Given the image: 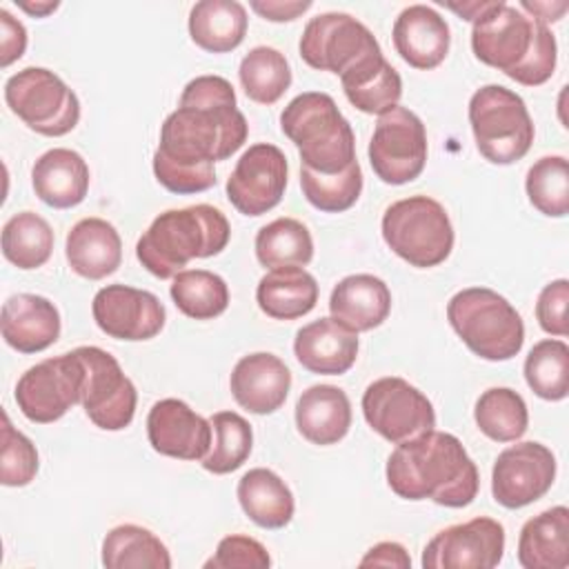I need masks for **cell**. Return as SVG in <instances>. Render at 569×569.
Segmentation results:
<instances>
[{
  "mask_svg": "<svg viewBox=\"0 0 569 569\" xmlns=\"http://www.w3.org/2000/svg\"><path fill=\"white\" fill-rule=\"evenodd\" d=\"M249 124L236 91L222 76H196L160 129L153 176L171 193H200L216 184L213 162L233 156L247 140Z\"/></svg>",
  "mask_w": 569,
  "mask_h": 569,
  "instance_id": "obj_1",
  "label": "cell"
},
{
  "mask_svg": "<svg viewBox=\"0 0 569 569\" xmlns=\"http://www.w3.org/2000/svg\"><path fill=\"white\" fill-rule=\"evenodd\" d=\"M387 485L405 500H433L460 509L473 502L480 487L476 462L462 442L447 431H427L400 442L387 458Z\"/></svg>",
  "mask_w": 569,
  "mask_h": 569,
  "instance_id": "obj_2",
  "label": "cell"
},
{
  "mask_svg": "<svg viewBox=\"0 0 569 569\" xmlns=\"http://www.w3.org/2000/svg\"><path fill=\"white\" fill-rule=\"evenodd\" d=\"M471 51L480 62L525 87L545 84L558 60V44L549 24L505 0H491L473 20Z\"/></svg>",
  "mask_w": 569,
  "mask_h": 569,
  "instance_id": "obj_3",
  "label": "cell"
},
{
  "mask_svg": "<svg viewBox=\"0 0 569 569\" xmlns=\"http://www.w3.org/2000/svg\"><path fill=\"white\" fill-rule=\"evenodd\" d=\"M231 238L227 216L211 204L167 209L136 242L140 264L156 278H173L196 258L218 256Z\"/></svg>",
  "mask_w": 569,
  "mask_h": 569,
  "instance_id": "obj_4",
  "label": "cell"
},
{
  "mask_svg": "<svg viewBox=\"0 0 569 569\" xmlns=\"http://www.w3.org/2000/svg\"><path fill=\"white\" fill-rule=\"evenodd\" d=\"M282 133L298 147L300 167L340 173L356 162V136L336 100L322 91L296 96L280 113Z\"/></svg>",
  "mask_w": 569,
  "mask_h": 569,
  "instance_id": "obj_5",
  "label": "cell"
},
{
  "mask_svg": "<svg viewBox=\"0 0 569 569\" xmlns=\"http://www.w3.org/2000/svg\"><path fill=\"white\" fill-rule=\"evenodd\" d=\"M447 320L482 360L500 362L520 353L525 322L516 307L489 287H467L447 302Z\"/></svg>",
  "mask_w": 569,
  "mask_h": 569,
  "instance_id": "obj_6",
  "label": "cell"
},
{
  "mask_svg": "<svg viewBox=\"0 0 569 569\" xmlns=\"http://www.w3.org/2000/svg\"><path fill=\"white\" fill-rule=\"evenodd\" d=\"M380 229L387 247L418 269L445 262L456 240L447 209L429 196H409L389 204Z\"/></svg>",
  "mask_w": 569,
  "mask_h": 569,
  "instance_id": "obj_7",
  "label": "cell"
},
{
  "mask_svg": "<svg viewBox=\"0 0 569 569\" xmlns=\"http://www.w3.org/2000/svg\"><path fill=\"white\" fill-rule=\"evenodd\" d=\"M469 124L480 156L491 164L522 160L536 136L525 100L502 84H485L471 96Z\"/></svg>",
  "mask_w": 569,
  "mask_h": 569,
  "instance_id": "obj_8",
  "label": "cell"
},
{
  "mask_svg": "<svg viewBox=\"0 0 569 569\" xmlns=\"http://www.w3.org/2000/svg\"><path fill=\"white\" fill-rule=\"evenodd\" d=\"M7 107L36 133L60 138L76 129L80 100L67 82L44 67H24L4 82Z\"/></svg>",
  "mask_w": 569,
  "mask_h": 569,
  "instance_id": "obj_9",
  "label": "cell"
},
{
  "mask_svg": "<svg viewBox=\"0 0 569 569\" xmlns=\"http://www.w3.org/2000/svg\"><path fill=\"white\" fill-rule=\"evenodd\" d=\"M362 416L378 436L393 445L418 438L436 427L431 400L398 376H385L367 385Z\"/></svg>",
  "mask_w": 569,
  "mask_h": 569,
  "instance_id": "obj_10",
  "label": "cell"
},
{
  "mask_svg": "<svg viewBox=\"0 0 569 569\" xmlns=\"http://www.w3.org/2000/svg\"><path fill=\"white\" fill-rule=\"evenodd\" d=\"M82 382L84 367L73 349L29 367L18 378L13 396L27 420L49 425L80 402Z\"/></svg>",
  "mask_w": 569,
  "mask_h": 569,
  "instance_id": "obj_11",
  "label": "cell"
},
{
  "mask_svg": "<svg viewBox=\"0 0 569 569\" xmlns=\"http://www.w3.org/2000/svg\"><path fill=\"white\" fill-rule=\"evenodd\" d=\"M300 58L318 71L342 76L367 56L382 51L371 29L342 11H327L313 16L298 42Z\"/></svg>",
  "mask_w": 569,
  "mask_h": 569,
  "instance_id": "obj_12",
  "label": "cell"
},
{
  "mask_svg": "<svg viewBox=\"0 0 569 569\" xmlns=\"http://www.w3.org/2000/svg\"><path fill=\"white\" fill-rule=\"evenodd\" d=\"M367 153L373 173L382 182L407 184L416 180L427 162V131L422 120L400 104L380 113Z\"/></svg>",
  "mask_w": 569,
  "mask_h": 569,
  "instance_id": "obj_13",
  "label": "cell"
},
{
  "mask_svg": "<svg viewBox=\"0 0 569 569\" xmlns=\"http://www.w3.org/2000/svg\"><path fill=\"white\" fill-rule=\"evenodd\" d=\"M84 367L80 405L89 420L104 431H120L131 425L138 391L124 376L120 362L100 347H78Z\"/></svg>",
  "mask_w": 569,
  "mask_h": 569,
  "instance_id": "obj_14",
  "label": "cell"
},
{
  "mask_svg": "<svg viewBox=\"0 0 569 569\" xmlns=\"http://www.w3.org/2000/svg\"><path fill=\"white\" fill-rule=\"evenodd\" d=\"M556 480V456L536 440L502 449L491 469V496L505 509H520L540 500Z\"/></svg>",
  "mask_w": 569,
  "mask_h": 569,
  "instance_id": "obj_15",
  "label": "cell"
},
{
  "mask_svg": "<svg viewBox=\"0 0 569 569\" xmlns=\"http://www.w3.org/2000/svg\"><path fill=\"white\" fill-rule=\"evenodd\" d=\"M505 553V527L487 516L438 531L422 551L425 569H491Z\"/></svg>",
  "mask_w": 569,
  "mask_h": 569,
  "instance_id": "obj_16",
  "label": "cell"
},
{
  "mask_svg": "<svg viewBox=\"0 0 569 569\" xmlns=\"http://www.w3.org/2000/svg\"><path fill=\"white\" fill-rule=\"evenodd\" d=\"M289 164L280 147L251 144L227 180V198L242 216H262L280 204L287 189Z\"/></svg>",
  "mask_w": 569,
  "mask_h": 569,
  "instance_id": "obj_17",
  "label": "cell"
},
{
  "mask_svg": "<svg viewBox=\"0 0 569 569\" xmlns=\"http://www.w3.org/2000/svg\"><path fill=\"white\" fill-rule=\"evenodd\" d=\"M91 313L102 333L116 340H151L167 320L164 305L151 291L129 284H107L98 289Z\"/></svg>",
  "mask_w": 569,
  "mask_h": 569,
  "instance_id": "obj_18",
  "label": "cell"
},
{
  "mask_svg": "<svg viewBox=\"0 0 569 569\" xmlns=\"http://www.w3.org/2000/svg\"><path fill=\"white\" fill-rule=\"evenodd\" d=\"M211 422L184 400L162 398L147 416V438L153 451L178 460H202L211 449Z\"/></svg>",
  "mask_w": 569,
  "mask_h": 569,
  "instance_id": "obj_19",
  "label": "cell"
},
{
  "mask_svg": "<svg viewBox=\"0 0 569 569\" xmlns=\"http://www.w3.org/2000/svg\"><path fill=\"white\" fill-rule=\"evenodd\" d=\"M229 389L242 409L256 416H267L284 405L291 389V371L278 356L256 351L236 362Z\"/></svg>",
  "mask_w": 569,
  "mask_h": 569,
  "instance_id": "obj_20",
  "label": "cell"
},
{
  "mask_svg": "<svg viewBox=\"0 0 569 569\" xmlns=\"http://www.w3.org/2000/svg\"><path fill=\"white\" fill-rule=\"evenodd\" d=\"M393 47L413 69H436L449 53L451 31L447 20L429 4L405 7L391 29Z\"/></svg>",
  "mask_w": 569,
  "mask_h": 569,
  "instance_id": "obj_21",
  "label": "cell"
},
{
  "mask_svg": "<svg viewBox=\"0 0 569 569\" xmlns=\"http://www.w3.org/2000/svg\"><path fill=\"white\" fill-rule=\"evenodd\" d=\"M293 353L311 373L342 376L358 358V333L331 316L318 318L296 331Z\"/></svg>",
  "mask_w": 569,
  "mask_h": 569,
  "instance_id": "obj_22",
  "label": "cell"
},
{
  "mask_svg": "<svg viewBox=\"0 0 569 569\" xmlns=\"http://www.w3.org/2000/svg\"><path fill=\"white\" fill-rule=\"evenodd\" d=\"M0 329L11 349L20 353H38L58 340L60 313L44 296L16 293L2 305Z\"/></svg>",
  "mask_w": 569,
  "mask_h": 569,
  "instance_id": "obj_23",
  "label": "cell"
},
{
  "mask_svg": "<svg viewBox=\"0 0 569 569\" xmlns=\"http://www.w3.org/2000/svg\"><path fill=\"white\" fill-rule=\"evenodd\" d=\"M64 256L71 271L80 278L102 280L120 267L122 240L109 220L82 218L67 233Z\"/></svg>",
  "mask_w": 569,
  "mask_h": 569,
  "instance_id": "obj_24",
  "label": "cell"
},
{
  "mask_svg": "<svg viewBox=\"0 0 569 569\" xmlns=\"http://www.w3.org/2000/svg\"><path fill=\"white\" fill-rule=\"evenodd\" d=\"M87 160L67 147L44 151L31 167V184L36 196L53 209H71L80 204L89 191Z\"/></svg>",
  "mask_w": 569,
  "mask_h": 569,
  "instance_id": "obj_25",
  "label": "cell"
},
{
  "mask_svg": "<svg viewBox=\"0 0 569 569\" xmlns=\"http://www.w3.org/2000/svg\"><path fill=\"white\" fill-rule=\"evenodd\" d=\"M331 318L360 333L380 327L391 311V291L385 280L371 273L342 278L329 296Z\"/></svg>",
  "mask_w": 569,
  "mask_h": 569,
  "instance_id": "obj_26",
  "label": "cell"
},
{
  "mask_svg": "<svg viewBox=\"0 0 569 569\" xmlns=\"http://www.w3.org/2000/svg\"><path fill=\"white\" fill-rule=\"evenodd\" d=\"M296 427L313 445L340 442L351 427L349 396L336 385H311L296 402Z\"/></svg>",
  "mask_w": 569,
  "mask_h": 569,
  "instance_id": "obj_27",
  "label": "cell"
},
{
  "mask_svg": "<svg viewBox=\"0 0 569 569\" xmlns=\"http://www.w3.org/2000/svg\"><path fill=\"white\" fill-rule=\"evenodd\" d=\"M518 562L525 569L569 567V509L565 505L551 507L522 525Z\"/></svg>",
  "mask_w": 569,
  "mask_h": 569,
  "instance_id": "obj_28",
  "label": "cell"
},
{
  "mask_svg": "<svg viewBox=\"0 0 569 569\" xmlns=\"http://www.w3.org/2000/svg\"><path fill=\"white\" fill-rule=\"evenodd\" d=\"M347 100L362 113H385L402 96V78L391 62L376 51L340 76Z\"/></svg>",
  "mask_w": 569,
  "mask_h": 569,
  "instance_id": "obj_29",
  "label": "cell"
},
{
  "mask_svg": "<svg viewBox=\"0 0 569 569\" xmlns=\"http://www.w3.org/2000/svg\"><path fill=\"white\" fill-rule=\"evenodd\" d=\"M244 516L262 529H282L291 522L296 500L287 482L267 467L249 469L236 489Z\"/></svg>",
  "mask_w": 569,
  "mask_h": 569,
  "instance_id": "obj_30",
  "label": "cell"
},
{
  "mask_svg": "<svg viewBox=\"0 0 569 569\" xmlns=\"http://www.w3.org/2000/svg\"><path fill=\"white\" fill-rule=\"evenodd\" d=\"M256 302L273 320H296L316 307L318 282L302 267L271 269L256 287Z\"/></svg>",
  "mask_w": 569,
  "mask_h": 569,
  "instance_id": "obj_31",
  "label": "cell"
},
{
  "mask_svg": "<svg viewBox=\"0 0 569 569\" xmlns=\"http://www.w3.org/2000/svg\"><path fill=\"white\" fill-rule=\"evenodd\" d=\"M249 18L238 0H200L189 11V36L209 53H227L242 44Z\"/></svg>",
  "mask_w": 569,
  "mask_h": 569,
  "instance_id": "obj_32",
  "label": "cell"
},
{
  "mask_svg": "<svg viewBox=\"0 0 569 569\" xmlns=\"http://www.w3.org/2000/svg\"><path fill=\"white\" fill-rule=\"evenodd\" d=\"M102 565L109 569H169L164 542L140 525H118L102 540Z\"/></svg>",
  "mask_w": 569,
  "mask_h": 569,
  "instance_id": "obj_33",
  "label": "cell"
},
{
  "mask_svg": "<svg viewBox=\"0 0 569 569\" xmlns=\"http://www.w3.org/2000/svg\"><path fill=\"white\" fill-rule=\"evenodd\" d=\"M256 258L269 271L307 267L313 258L311 231L296 218H276L256 233Z\"/></svg>",
  "mask_w": 569,
  "mask_h": 569,
  "instance_id": "obj_34",
  "label": "cell"
},
{
  "mask_svg": "<svg viewBox=\"0 0 569 569\" xmlns=\"http://www.w3.org/2000/svg\"><path fill=\"white\" fill-rule=\"evenodd\" d=\"M53 229L36 211H18L2 227V256L18 269L42 267L53 251Z\"/></svg>",
  "mask_w": 569,
  "mask_h": 569,
  "instance_id": "obj_35",
  "label": "cell"
},
{
  "mask_svg": "<svg viewBox=\"0 0 569 569\" xmlns=\"http://www.w3.org/2000/svg\"><path fill=\"white\" fill-rule=\"evenodd\" d=\"M473 420L489 440L516 442L529 427V409L518 391L509 387H491L476 400Z\"/></svg>",
  "mask_w": 569,
  "mask_h": 569,
  "instance_id": "obj_36",
  "label": "cell"
},
{
  "mask_svg": "<svg viewBox=\"0 0 569 569\" xmlns=\"http://www.w3.org/2000/svg\"><path fill=\"white\" fill-rule=\"evenodd\" d=\"M173 305L193 320H211L229 307V287L224 278L207 269H182L171 282Z\"/></svg>",
  "mask_w": 569,
  "mask_h": 569,
  "instance_id": "obj_37",
  "label": "cell"
},
{
  "mask_svg": "<svg viewBox=\"0 0 569 569\" xmlns=\"http://www.w3.org/2000/svg\"><path fill=\"white\" fill-rule=\"evenodd\" d=\"M238 78L249 100L258 104H273L291 87V67L284 53L260 44L240 60Z\"/></svg>",
  "mask_w": 569,
  "mask_h": 569,
  "instance_id": "obj_38",
  "label": "cell"
},
{
  "mask_svg": "<svg viewBox=\"0 0 569 569\" xmlns=\"http://www.w3.org/2000/svg\"><path fill=\"white\" fill-rule=\"evenodd\" d=\"M525 380L529 389L549 402L569 393V347L560 338H545L525 358Z\"/></svg>",
  "mask_w": 569,
  "mask_h": 569,
  "instance_id": "obj_39",
  "label": "cell"
},
{
  "mask_svg": "<svg viewBox=\"0 0 569 569\" xmlns=\"http://www.w3.org/2000/svg\"><path fill=\"white\" fill-rule=\"evenodd\" d=\"M213 429V442L209 453L200 460V465L216 473L224 476L240 469L253 447L251 425L236 411H218L209 418Z\"/></svg>",
  "mask_w": 569,
  "mask_h": 569,
  "instance_id": "obj_40",
  "label": "cell"
},
{
  "mask_svg": "<svg viewBox=\"0 0 569 569\" xmlns=\"http://www.w3.org/2000/svg\"><path fill=\"white\" fill-rule=\"evenodd\" d=\"M302 196L316 209L325 213H340L351 209L362 191V169L360 162H351L340 173H318L300 167Z\"/></svg>",
  "mask_w": 569,
  "mask_h": 569,
  "instance_id": "obj_41",
  "label": "cell"
},
{
  "mask_svg": "<svg viewBox=\"0 0 569 569\" xmlns=\"http://www.w3.org/2000/svg\"><path fill=\"white\" fill-rule=\"evenodd\" d=\"M529 202L549 218H562L569 211V162L565 156H542L525 178Z\"/></svg>",
  "mask_w": 569,
  "mask_h": 569,
  "instance_id": "obj_42",
  "label": "cell"
},
{
  "mask_svg": "<svg viewBox=\"0 0 569 569\" xmlns=\"http://www.w3.org/2000/svg\"><path fill=\"white\" fill-rule=\"evenodd\" d=\"M38 449L18 431L7 411H2V451H0V482L4 487H27L38 473Z\"/></svg>",
  "mask_w": 569,
  "mask_h": 569,
  "instance_id": "obj_43",
  "label": "cell"
},
{
  "mask_svg": "<svg viewBox=\"0 0 569 569\" xmlns=\"http://www.w3.org/2000/svg\"><path fill=\"white\" fill-rule=\"evenodd\" d=\"M271 565V556L267 547L242 533H231L224 536L216 553L204 562L207 569H267Z\"/></svg>",
  "mask_w": 569,
  "mask_h": 569,
  "instance_id": "obj_44",
  "label": "cell"
},
{
  "mask_svg": "<svg viewBox=\"0 0 569 569\" xmlns=\"http://www.w3.org/2000/svg\"><path fill=\"white\" fill-rule=\"evenodd\" d=\"M567 305H569V282L565 278H558L545 284L536 300V318L540 329L547 331L549 336L565 338L569 333Z\"/></svg>",
  "mask_w": 569,
  "mask_h": 569,
  "instance_id": "obj_45",
  "label": "cell"
},
{
  "mask_svg": "<svg viewBox=\"0 0 569 569\" xmlns=\"http://www.w3.org/2000/svg\"><path fill=\"white\" fill-rule=\"evenodd\" d=\"M27 49V29L7 9H0V67L22 58Z\"/></svg>",
  "mask_w": 569,
  "mask_h": 569,
  "instance_id": "obj_46",
  "label": "cell"
},
{
  "mask_svg": "<svg viewBox=\"0 0 569 569\" xmlns=\"http://www.w3.org/2000/svg\"><path fill=\"white\" fill-rule=\"evenodd\" d=\"M251 9L271 22H289L311 9V0H251Z\"/></svg>",
  "mask_w": 569,
  "mask_h": 569,
  "instance_id": "obj_47",
  "label": "cell"
},
{
  "mask_svg": "<svg viewBox=\"0 0 569 569\" xmlns=\"http://www.w3.org/2000/svg\"><path fill=\"white\" fill-rule=\"evenodd\" d=\"M360 567H398V569H409L411 558L407 549L398 542H378L373 545L360 560Z\"/></svg>",
  "mask_w": 569,
  "mask_h": 569,
  "instance_id": "obj_48",
  "label": "cell"
},
{
  "mask_svg": "<svg viewBox=\"0 0 569 569\" xmlns=\"http://www.w3.org/2000/svg\"><path fill=\"white\" fill-rule=\"evenodd\" d=\"M518 9L520 11H527V16H531V18H536V20H540V22H558L562 16H565V11L569 9V2H531V0H520V4H518Z\"/></svg>",
  "mask_w": 569,
  "mask_h": 569,
  "instance_id": "obj_49",
  "label": "cell"
},
{
  "mask_svg": "<svg viewBox=\"0 0 569 569\" xmlns=\"http://www.w3.org/2000/svg\"><path fill=\"white\" fill-rule=\"evenodd\" d=\"M447 9H451V11H456L460 18H465V20H476L489 4H491V0H469V2H442Z\"/></svg>",
  "mask_w": 569,
  "mask_h": 569,
  "instance_id": "obj_50",
  "label": "cell"
},
{
  "mask_svg": "<svg viewBox=\"0 0 569 569\" xmlns=\"http://www.w3.org/2000/svg\"><path fill=\"white\" fill-rule=\"evenodd\" d=\"M16 2H18V0H16ZM18 7H20L22 11H27V13L36 16V18H44V16H49L51 11H56V9L60 7V2H58V0H44V2H18Z\"/></svg>",
  "mask_w": 569,
  "mask_h": 569,
  "instance_id": "obj_51",
  "label": "cell"
}]
</instances>
